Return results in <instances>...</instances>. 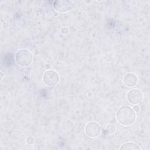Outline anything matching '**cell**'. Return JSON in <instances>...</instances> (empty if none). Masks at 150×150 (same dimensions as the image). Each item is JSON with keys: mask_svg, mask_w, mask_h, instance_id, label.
<instances>
[{"mask_svg": "<svg viewBox=\"0 0 150 150\" xmlns=\"http://www.w3.org/2000/svg\"><path fill=\"white\" fill-rule=\"evenodd\" d=\"M1 80L3 79V76H4V74H3V73L2 72V71H1Z\"/></svg>", "mask_w": 150, "mask_h": 150, "instance_id": "13", "label": "cell"}, {"mask_svg": "<svg viewBox=\"0 0 150 150\" xmlns=\"http://www.w3.org/2000/svg\"><path fill=\"white\" fill-rule=\"evenodd\" d=\"M35 139L32 136H30L29 137L27 138L26 139V143L28 144V145H32L35 143Z\"/></svg>", "mask_w": 150, "mask_h": 150, "instance_id": "10", "label": "cell"}, {"mask_svg": "<svg viewBox=\"0 0 150 150\" xmlns=\"http://www.w3.org/2000/svg\"><path fill=\"white\" fill-rule=\"evenodd\" d=\"M61 32L63 34H67L69 32V29L67 27H63L61 29Z\"/></svg>", "mask_w": 150, "mask_h": 150, "instance_id": "11", "label": "cell"}, {"mask_svg": "<svg viewBox=\"0 0 150 150\" xmlns=\"http://www.w3.org/2000/svg\"><path fill=\"white\" fill-rule=\"evenodd\" d=\"M132 108L134 109V110L135 111V112H138V111H139V107H138V105H134Z\"/></svg>", "mask_w": 150, "mask_h": 150, "instance_id": "12", "label": "cell"}, {"mask_svg": "<svg viewBox=\"0 0 150 150\" xmlns=\"http://www.w3.org/2000/svg\"><path fill=\"white\" fill-rule=\"evenodd\" d=\"M127 98L129 103L134 105H137L142 101L143 94L138 89H131L127 93Z\"/></svg>", "mask_w": 150, "mask_h": 150, "instance_id": "5", "label": "cell"}, {"mask_svg": "<svg viewBox=\"0 0 150 150\" xmlns=\"http://www.w3.org/2000/svg\"><path fill=\"white\" fill-rule=\"evenodd\" d=\"M123 83L127 87H132L137 84L138 77L134 73H128L123 77Z\"/></svg>", "mask_w": 150, "mask_h": 150, "instance_id": "7", "label": "cell"}, {"mask_svg": "<svg viewBox=\"0 0 150 150\" xmlns=\"http://www.w3.org/2000/svg\"><path fill=\"white\" fill-rule=\"evenodd\" d=\"M74 6L73 2L67 0L55 1L53 3L54 9L59 12H66L71 10Z\"/></svg>", "mask_w": 150, "mask_h": 150, "instance_id": "6", "label": "cell"}, {"mask_svg": "<svg viewBox=\"0 0 150 150\" xmlns=\"http://www.w3.org/2000/svg\"><path fill=\"white\" fill-rule=\"evenodd\" d=\"M42 79L45 85L49 87H53L58 84L60 77L58 73L56 71L49 70L44 73Z\"/></svg>", "mask_w": 150, "mask_h": 150, "instance_id": "3", "label": "cell"}, {"mask_svg": "<svg viewBox=\"0 0 150 150\" xmlns=\"http://www.w3.org/2000/svg\"><path fill=\"white\" fill-rule=\"evenodd\" d=\"M116 117L118 122L124 126L132 125L136 120V112L128 105H123L118 108L116 112Z\"/></svg>", "mask_w": 150, "mask_h": 150, "instance_id": "1", "label": "cell"}, {"mask_svg": "<svg viewBox=\"0 0 150 150\" xmlns=\"http://www.w3.org/2000/svg\"><path fill=\"white\" fill-rule=\"evenodd\" d=\"M85 132L89 137H97L100 134L101 127L100 124L96 122H89L85 126Z\"/></svg>", "mask_w": 150, "mask_h": 150, "instance_id": "4", "label": "cell"}, {"mask_svg": "<svg viewBox=\"0 0 150 150\" xmlns=\"http://www.w3.org/2000/svg\"><path fill=\"white\" fill-rule=\"evenodd\" d=\"M117 127L114 124H108L105 128V131L108 134H113L116 132Z\"/></svg>", "mask_w": 150, "mask_h": 150, "instance_id": "9", "label": "cell"}, {"mask_svg": "<svg viewBox=\"0 0 150 150\" xmlns=\"http://www.w3.org/2000/svg\"><path fill=\"white\" fill-rule=\"evenodd\" d=\"M16 63L21 67L29 66L33 61V55L28 49H22L17 52L15 55Z\"/></svg>", "mask_w": 150, "mask_h": 150, "instance_id": "2", "label": "cell"}, {"mask_svg": "<svg viewBox=\"0 0 150 150\" xmlns=\"http://www.w3.org/2000/svg\"><path fill=\"white\" fill-rule=\"evenodd\" d=\"M120 149H129V150H136L141 149L140 147L135 143L132 142H128L123 144L119 148Z\"/></svg>", "mask_w": 150, "mask_h": 150, "instance_id": "8", "label": "cell"}]
</instances>
